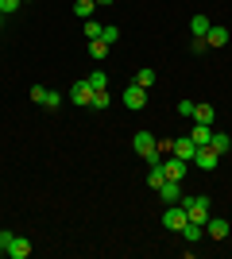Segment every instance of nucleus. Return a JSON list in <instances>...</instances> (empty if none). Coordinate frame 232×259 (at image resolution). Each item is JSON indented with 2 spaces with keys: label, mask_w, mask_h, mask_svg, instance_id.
I'll use <instances>...</instances> for the list:
<instances>
[{
  "label": "nucleus",
  "mask_w": 232,
  "mask_h": 259,
  "mask_svg": "<svg viewBox=\"0 0 232 259\" xmlns=\"http://www.w3.org/2000/svg\"><path fill=\"white\" fill-rule=\"evenodd\" d=\"M132 147H135V155H144V159H147V166L163 162V155H159V143H155L151 132H135V136H132Z\"/></svg>",
  "instance_id": "f257e3e1"
},
{
  "label": "nucleus",
  "mask_w": 232,
  "mask_h": 259,
  "mask_svg": "<svg viewBox=\"0 0 232 259\" xmlns=\"http://www.w3.org/2000/svg\"><path fill=\"white\" fill-rule=\"evenodd\" d=\"M182 205H186L194 225H205V221H209V197L205 194H182Z\"/></svg>",
  "instance_id": "f03ea898"
},
{
  "label": "nucleus",
  "mask_w": 232,
  "mask_h": 259,
  "mask_svg": "<svg viewBox=\"0 0 232 259\" xmlns=\"http://www.w3.org/2000/svg\"><path fill=\"white\" fill-rule=\"evenodd\" d=\"M186 221H190V213H186V205H182V201H178V205H166L163 228H170V232H182V228H186Z\"/></svg>",
  "instance_id": "7ed1b4c3"
},
{
  "label": "nucleus",
  "mask_w": 232,
  "mask_h": 259,
  "mask_svg": "<svg viewBox=\"0 0 232 259\" xmlns=\"http://www.w3.org/2000/svg\"><path fill=\"white\" fill-rule=\"evenodd\" d=\"M217 162H221V155L213 151L209 143H205V147H198V155H194V166H198V170L209 174V170H217Z\"/></svg>",
  "instance_id": "20e7f679"
},
{
  "label": "nucleus",
  "mask_w": 232,
  "mask_h": 259,
  "mask_svg": "<svg viewBox=\"0 0 232 259\" xmlns=\"http://www.w3.org/2000/svg\"><path fill=\"white\" fill-rule=\"evenodd\" d=\"M144 105H147V89H144V85H135V81H132V85L124 89V108H132V112H140Z\"/></svg>",
  "instance_id": "39448f33"
},
{
  "label": "nucleus",
  "mask_w": 232,
  "mask_h": 259,
  "mask_svg": "<svg viewBox=\"0 0 232 259\" xmlns=\"http://www.w3.org/2000/svg\"><path fill=\"white\" fill-rule=\"evenodd\" d=\"M170 155H178L182 162H194V155H198V143L190 140V136H178L174 147H170Z\"/></svg>",
  "instance_id": "423d86ee"
},
{
  "label": "nucleus",
  "mask_w": 232,
  "mask_h": 259,
  "mask_svg": "<svg viewBox=\"0 0 232 259\" xmlns=\"http://www.w3.org/2000/svg\"><path fill=\"white\" fill-rule=\"evenodd\" d=\"M155 194L163 197L166 205H178V201H182V182H170V178H166V182L159 186V190H155Z\"/></svg>",
  "instance_id": "0eeeda50"
},
{
  "label": "nucleus",
  "mask_w": 232,
  "mask_h": 259,
  "mask_svg": "<svg viewBox=\"0 0 232 259\" xmlns=\"http://www.w3.org/2000/svg\"><path fill=\"white\" fill-rule=\"evenodd\" d=\"M186 166H190V162H182L178 155H174V159H163V174L170 178V182H182V178H186Z\"/></svg>",
  "instance_id": "6e6552de"
},
{
  "label": "nucleus",
  "mask_w": 232,
  "mask_h": 259,
  "mask_svg": "<svg viewBox=\"0 0 232 259\" xmlns=\"http://www.w3.org/2000/svg\"><path fill=\"white\" fill-rule=\"evenodd\" d=\"M4 255H12V259H27V255H31V240H27V236H12V244L4 248Z\"/></svg>",
  "instance_id": "1a4fd4ad"
},
{
  "label": "nucleus",
  "mask_w": 232,
  "mask_h": 259,
  "mask_svg": "<svg viewBox=\"0 0 232 259\" xmlns=\"http://www.w3.org/2000/svg\"><path fill=\"white\" fill-rule=\"evenodd\" d=\"M205 232H209V240H224L232 232V225L224 217H209V221H205Z\"/></svg>",
  "instance_id": "9d476101"
},
{
  "label": "nucleus",
  "mask_w": 232,
  "mask_h": 259,
  "mask_svg": "<svg viewBox=\"0 0 232 259\" xmlns=\"http://www.w3.org/2000/svg\"><path fill=\"white\" fill-rule=\"evenodd\" d=\"M70 101L85 108L89 101H93V85H89V81H74V85H70Z\"/></svg>",
  "instance_id": "9b49d317"
},
{
  "label": "nucleus",
  "mask_w": 232,
  "mask_h": 259,
  "mask_svg": "<svg viewBox=\"0 0 232 259\" xmlns=\"http://www.w3.org/2000/svg\"><path fill=\"white\" fill-rule=\"evenodd\" d=\"M186 136L198 143V147H205V143H209V136H213V124H190Z\"/></svg>",
  "instance_id": "f8f14e48"
},
{
  "label": "nucleus",
  "mask_w": 232,
  "mask_h": 259,
  "mask_svg": "<svg viewBox=\"0 0 232 259\" xmlns=\"http://www.w3.org/2000/svg\"><path fill=\"white\" fill-rule=\"evenodd\" d=\"M205 43L209 47H228V27H209V31H205Z\"/></svg>",
  "instance_id": "ddd939ff"
},
{
  "label": "nucleus",
  "mask_w": 232,
  "mask_h": 259,
  "mask_svg": "<svg viewBox=\"0 0 232 259\" xmlns=\"http://www.w3.org/2000/svg\"><path fill=\"white\" fill-rule=\"evenodd\" d=\"M201 236H205V225H194V221H186V228H182V240H186V244H198Z\"/></svg>",
  "instance_id": "4468645a"
},
{
  "label": "nucleus",
  "mask_w": 232,
  "mask_h": 259,
  "mask_svg": "<svg viewBox=\"0 0 232 259\" xmlns=\"http://www.w3.org/2000/svg\"><path fill=\"white\" fill-rule=\"evenodd\" d=\"M209 147H213V151H217V155H224V151H228V147H232V140H228V136H224V132H213V136H209Z\"/></svg>",
  "instance_id": "2eb2a0df"
},
{
  "label": "nucleus",
  "mask_w": 232,
  "mask_h": 259,
  "mask_svg": "<svg viewBox=\"0 0 232 259\" xmlns=\"http://www.w3.org/2000/svg\"><path fill=\"white\" fill-rule=\"evenodd\" d=\"M93 8H97V0H77L74 16H77V20H93Z\"/></svg>",
  "instance_id": "dca6fc26"
},
{
  "label": "nucleus",
  "mask_w": 232,
  "mask_h": 259,
  "mask_svg": "<svg viewBox=\"0 0 232 259\" xmlns=\"http://www.w3.org/2000/svg\"><path fill=\"white\" fill-rule=\"evenodd\" d=\"M209 27H213V23H209V16H201V12L194 16V20H190V31H194V35H201V39H205V31H209Z\"/></svg>",
  "instance_id": "f3484780"
},
{
  "label": "nucleus",
  "mask_w": 232,
  "mask_h": 259,
  "mask_svg": "<svg viewBox=\"0 0 232 259\" xmlns=\"http://www.w3.org/2000/svg\"><path fill=\"white\" fill-rule=\"evenodd\" d=\"M85 81L93 85V93H101V89H109V74H105V70H93V74H89Z\"/></svg>",
  "instance_id": "a211bd4d"
},
{
  "label": "nucleus",
  "mask_w": 232,
  "mask_h": 259,
  "mask_svg": "<svg viewBox=\"0 0 232 259\" xmlns=\"http://www.w3.org/2000/svg\"><path fill=\"white\" fill-rule=\"evenodd\" d=\"M109 51H112L109 43H101V39H89V58H97V62H101V58H109Z\"/></svg>",
  "instance_id": "6ab92c4d"
},
{
  "label": "nucleus",
  "mask_w": 232,
  "mask_h": 259,
  "mask_svg": "<svg viewBox=\"0 0 232 259\" xmlns=\"http://www.w3.org/2000/svg\"><path fill=\"white\" fill-rule=\"evenodd\" d=\"M213 116H217L213 105H194V120H198V124H213Z\"/></svg>",
  "instance_id": "aec40b11"
},
{
  "label": "nucleus",
  "mask_w": 232,
  "mask_h": 259,
  "mask_svg": "<svg viewBox=\"0 0 232 259\" xmlns=\"http://www.w3.org/2000/svg\"><path fill=\"white\" fill-rule=\"evenodd\" d=\"M163 182H166V174H163V162H155V166H151V174H147V186H151V190H159Z\"/></svg>",
  "instance_id": "412c9836"
},
{
  "label": "nucleus",
  "mask_w": 232,
  "mask_h": 259,
  "mask_svg": "<svg viewBox=\"0 0 232 259\" xmlns=\"http://www.w3.org/2000/svg\"><path fill=\"white\" fill-rule=\"evenodd\" d=\"M135 85L151 89V85H155V70H147V66H144V70H135Z\"/></svg>",
  "instance_id": "4be33fe9"
},
{
  "label": "nucleus",
  "mask_w": 232,
  "mask_h": 259,
  "mask_svg": "<svg viewBox=\"0 0 232 259\" xmlns=\"http://www.w3.org/2000/svg\"><path fill=\"white\" fill-rule=\"evenodd\" d=\"M101 43L116 47V43H120V27H105V31H101Z\"/></svg>",
  "instance_id": "5701e85b"
},
{
  "label": "nucleus",
  "mask_w": 232,
  "mask_h": 259,
  "mask_svg": "<svg viewBox=\"0 0 232 259\" xmlns=\"http://www.w3.org/2000/svg\"><path fill=\"white\" fill-rule=\"evenodd\" d=\"M109 93H105V89H101V93H93V101H89V108H97V112H101V108H109Z\"/></svg>",
  "instance_id": "b1692460"
},
{
  "label": "nucleus",
  "mask_w": 232,
  "mask_h": 259,
  "mask_svg": "<svg viewBox=\"0 0 232 259\" xmlns=\"http://www.w3.org/2000/svg\"><path fill=\"white\" fill-rule=\"evenodd\" d=\"M101 31H105V27H101L97 20H85V39H101Z\"/></svg>",
  "instance_id": "393cba45"
},
{
  "label": "nucleus",
  "mask_w": 232,
  "mask_h": 259,
  "mask_svg": "<svg viewBox=\"0 0 232 259\" xmlns=\"http://www.w3.org/2000/svg\"><path fill=\"white\" fill-rule=\"evenodd\" d=\"M62 105V93H51V89H47L43 93V108H58Z\"/></svg>",
  "instance_id": "a878e982"
},
{
  "label": "nucleus",
  "mask_w": 232,
  "mask_h": 259,
  "mask_svg": "<svg viewBox=\"0 0 232 259\" xmlns=\"http://www.w3.org/2000/svg\"><path fill=\"white\" fill-rule=\"evenodd\" d=\"M20 4H23V0H0V16H12Z\"/></svg>",
  "instance_id": "bb28decb"
},
{
  "label": "nucleus",
  "mask_w": 232,
  "mask_h": 259,
  "mask_svg": "<svg viewBox=\"0 0 232 259\" xmlns=\"http://www.w3.org/2000/svg\"><path fill=\"white\" fill-rule=\"evenodd\" d=\"M205 51H209V43H205L201 35H194V54H205Z\"/></svg>",
  "instance_id": "cd10ccee"
},
{
  "label": "nucleus",
  "mask_w": 232,
  "mask_h": 259,
  "mask_svg": "<svg viewBox=\"0 0 232 259\" xmlns=\"http://www.w3.org/2000/svg\"><path fill=\"white\" fill-rule=\"evenodd\" d=\"M43 93H47V85H31V101L35 105H43Z\"/></svg>",
  "instance_id": "c85d7f7f"
},
{
  "label": "nucleus",
  "mask_w": 232,
  "mask_h": 259,
  "mask_svg": "<svg viewBox=\"0 0 232 259\" xmlns=\"http://www.w3.org/2000/svg\"><path fill=\"white\" fill-rule=\"evenodd\" d=\"M178 112H182V116H194V101H178Z\"/></svg>",
  "instance_id": "c756f323"
},
{
  "label": "nucleus",
  "mask_w": 232,
  "mask_h": 259,
  "mask_svg": "<svg viewBox=\"0 0 232 259\" xmlns=\"http://www.w3.org/2000/svg\"><path fill=\"white\" fill-rule=\"evenodd\" d=\"M12 236H16V232H8V228H4V232H0V248H8V244H12Z\"/></svg>",
  "instance_id": "7c9ffc66"
},
{
  "label": "nucleus",
  "mask_w": 232,
  "mask_h": 259,
  "mask_svg": "<svg viewBox=\"0 0 232 259\" xmlns=\"http://www.w3.org/2000/svg\"><path fill=\"white\" fill-rule=\"evenodd\" d=\"M97 4H116V0H97Z\"/></svg>",
  "instance_id": "2f4dec72"
},
{
  "label": "nucleus",
  "mask_w": 232,
  "mask_h": 259,
  "mask_svg": "<svg viewBox=\"0 0 232 259\" xmlns=\"http://www.w3.org/2000/svg\"><path fill=\"white\" fill-rule=\"evenodd\" d=\"M0 255H4V248H0Z\"/></svg>",
  "instance_id": "473e14b6"
},
{
  "label": "nucleus",
  "mask_w": 232,
  "mask_h": 259,
  "mask_svg": "<svg viewBox=\"0 0 232 259\" xmlns=\"http://www.w3.org/2000/svg\"><path fill=\"white\" fill-rule=\"evenodd\" d=\"M23 4H27V0H23Z\"/></svg>",
  "instance_id": "72a5a7b5"
}]
</instances>
